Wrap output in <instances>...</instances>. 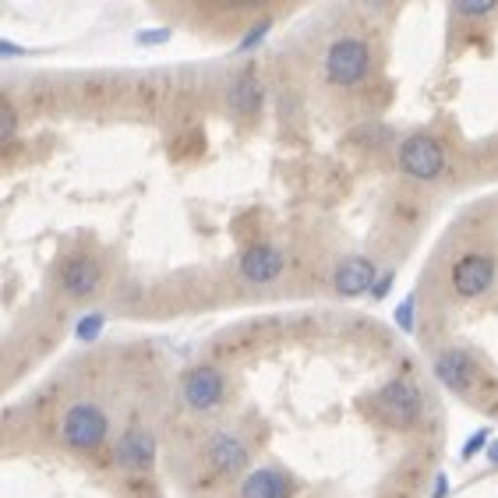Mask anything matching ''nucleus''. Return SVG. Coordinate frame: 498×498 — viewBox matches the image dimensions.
Segmentation results:
<instances>
[{"label": "nucleus", "mask_w": 498, "mask_h": 498, "mask_svg": "<svg viewBox=\"0 0 498 498\" xmlns=\"http://www.w3.org/2000/svg\"><path fill=\"white\" fill-rule=\"evenodd\" d=\"M21 53H25L21 46H14L11 39H0V57H21Z\"/></svg>", "instance_id": "23"}, {"label": "nucleus", "mask_w": 498, "mask_h": 498, "mask_svg": "<svg viewBox=\"0 0 498 498\" xmlns=\"http://www.w3.org/2000/svg\"><path fill=\"white\" fill-rule=\"evenodd\" d=\"M393 318H396V325H400L403 332H414V293L400 300V307H396V315H393Z\"/></svg>", "instance_id": "18"}, {"label": "nucleus", "mask_w": 498, "mask_h": 498, "mask_svg": "<svg viewBox=\"0 0 498 498\" xmlns=\"http://www.w3.org/2000/svg\"><path fill=\"white\" fill-rule=\"evenodd\" d=\"M495 11V0H481V4H456V14H471V18H485V14H492Z\"/></svg>", "instance_id": "20"}, {"label": "nucleus", "mask_w": 498, "mask_h": 498, "mask_svg": "<svg viewBox=\"0 0 498 498\" xmlns=\"http://www.w3.org/2000/svg\"><path fill=\"white\" fill-rule=\"evenodd\" d=\"M268 28H272L268 21H258V25H251V32L245 35V39H241V46H237V50H241V53H248L251 46H258V43L268 35Z\"/></svg>", "instance_id": "19"}, {"label": "nucleus", "mask_w": 498, "mask_h": 498, "mask_svg": "<svg viewBox=\"0 0 498 498\" xmlns=\"http://www.w3.org/2000/svg\"><path fill=\"white\" fill-rule=\"evenodd\" d=\"M170 28H142V32H135V43L138 46H160V43H170Z\"/></svg>", "instance_id": "17"}, {"label": "nucleus", "mask_w": 498, "mask_h": 498, "mask_svg": "<svg viewBox=\"0 0 498 498\" xmlns=\"http://www.w3.org/2000/svg\"><path fill=\"white\" fill-rule=\"evenodd\" d=\"M103 325H106V318H103V315H85V318L74 325V336H78L82 343H96V339H99V332H103Z\"/></svg>", "instance_id": "16"}, {"label": "nucleus", "mask_w": 498, "mask_h": 498, "mask_svg": "<svg viewBox=\"0 0 498 498\" xmlns=\"http://www.w3.org/2000/svg\"><path fill=\"white\" fill-rule=\"evenodd\" d=\"M57 279H60V290L67 297H92L99 290V283H103V268L89 254H71L60 265V276Z\"/></svg>", "instance_id": "8"}, {"label": "nucleus", "mask_w": 498, "mask_h": 498, "mask_svg": "<svg viewBox=\"0 0 498 498\" xmlns=\"http://www.w3.org/2000/svg\"><path fill=\"white\" fill-rule=\"evenodd\" d=\"M106 432H110V417L99 403L92 400H78L64 410L60 417V442L74 453H92L106 442Z\"/></svg>", "instance_id": "1"}, {"label": "nucleus", "mask_w": 498, "mask_h": 498, "mask_svg": "<svg viewBox=\"0 0 498 498\" xmlns=\"http://www.w3.org/2000/svg\"><path fill=\"white\" fill-rule=\"evenodd\" d=\"M400 170L414 181H435L446 170V149L428 135H414L400 149Z\"/></svg>", "instance_id": "3"}, {"label": "nucleus", "mask_w": 498, "mask_h": 498, "mask_svg": "<svg viewBox=\"0 0 498 498\" xmlns=\"http://www.w3.org/2000/svg\"><path fill=\"white\" fill-rule=\"evenodd\" d=\"M223 393H227V382H223L220 368H209V364L191 368L184 375V382H181V396H184V403L191 410H213V407H220Z\"/></svg>", "instance_id": "5"}, {"label": "nucleus", "mask_w": 498, "mask_h": 498, "mask_svg": "<svg viewBox=\"0 0 498 498\" xmlns=\"http://www.w3.org/2000/svg\"><path fill=\"white\" fill-rule=\"evenodd\" d=\"M435 481H439V485H435V498H446V492H449V478H446V474H439Z\"/></svg>", "instance_id": "24"}, {"label": "nucleus", "mask_w": 498, "mask_h": 498, "mask_svg": "<svg viewBox=\"0 0 498 498\" xmlns=\"http://www.w3.org/2000/svg\"><path fill=\"white\" fill-rule=\"evenodd\" d=\"M488 446H492V428H481V432H474V435L463 442L460 460H463V463H471L478 453H488Z\"/></svg>", "instance_id": "15"}, {"label": "nucleus", "mask_w": 498, "mask_h": 498, "mask_svg": "<svg viewBox=\"0 0 498 498\" xmlns=\"http://www.w3.org/2000/svg\"><path fill=\"white\" fill-rule=\"evenodd\" d=\"M488 463H492V467H498V439L492 442V446H488Z\"/></svg>", "instance_id": "25"}, {"label": "nucleus", "mask_w": 498, "mask_h": 498, "mask_svg": "<svg viewBox=\"0 0 498 498\" xmlns=\"http://www.w3.org/2000/svg\"><path fill=\"white\" fill-rule=\"evenodd\" d=\"M435 378H439L446 389H453V393H467L471 382H474V361H471V354H463V350H446V354L435 361Z\"/></svg>", "instance_id": "11"}, {"label": "nucleus", "mask_w": 498, "mask_h": 498, "mask_svg": "<svg viewBox=\"0 0 498 498\" xmlns=\"http://www.w3.org/2000/svg\"><path fill=\"white\" fill-rule=\"evenodd\" d=\"M375 407H378V414H382L389 424L410 428V424H417L424 403H421V393H417L410 382H389L385 389H378Z\"/></svg>", "instance_id": "4"}, {"label": "nucleus", "mask_w": 498, "mask_h": 498, "mask_svg": "<svg viewBox=\"0 0 498 498\" xmlns=\"http://www.w3.org/2000/svg\"><path fill=\"white\" fill-rule=\"evenodd\" d=\"M258 103H261V85H258L254 71H245L230 89V106H234V113L251 117V113H258Z\"/></svg>", "instance_id": "14"}, {"label": "nucleus", "mask_w": 498, "mask_h": 498, "mask_svg": "<svg viewBox=\"0 0 498 498\" xmlns=\"http://www.w3.org/2000/svg\"><path fill=\"white\" fill-rule=\"evenodd\" d=\"M113 463H117L121 471L145 474V471L156 463V439H152V432H145V428H131V432L117 442V449H113Z\"/></svg>", "instance_id": "9"}, {"label": "nucleus", "mask_w": 498, "mask_h": 498, "mask_svg": "<svg viewBox=\"0 0 498 498\" xmlns=\"http://www.w3.org/2000/svg\"><path fill=\"white\" fill-rule=\"evenodd\" d=\"M393 279H396L393 272H385V276H378V283H375V290H371V297H378V300H382V297L389 293V286H393Z\"/></svg>", "instance_id": "22"}, {"label": "nucleus", "mask_w": 498, "mask_h": 498, "mask_svg": "<svg viewBox=\"0 0 498 498\" xmlns=\"http://www.w3.org/2000/svg\"><path fill=\"white\" fill-rule=\"evenodd\" d=\"M14 138V110H11V103H4L0 106V142H11Z\"/></svg>", "instance_id": "21"}, {"label": "nucleus", "mask_w": 498, "mask_h": 498, "mask_svg": "<svg viewBox=\"0 0 498 498\" xmlns=\"http://www.w3.org/2000/svg\"><path fill=\"white\" fill-rule=\"evenodd\" d=\"M241 498H290V478L279 471H251L241 481Z\"/></svg>", "instance_id": "13"}, {"label": "nucleus", "mask_w": 498, "mask_h": 498, "mask_svg": "<svg viewBox=\"0 0 498 498\" xmlns=\"http://www.w3.org/2000/svg\"><path fill=\"white\" fill-rule=\"evenodd\" d=\"M209 463L216 467V474L234 478V474L245 471V463H248V449H245V442H237L234 435H216V439L209 442Z\"/></svg>", "instance_id": "12"}, {"label": "nucleus", "mask_w": 498, "mask_h": 498, "mask_svg": "<svg viewBox=\"0 0 498 498\" xmlns=\"http://www.w3.org/2000/svg\"><path fill=\"white\" fill-rule=\"evenodd\" d=\"M371 67V46L357 35H343L325 53V74L332 85H357Z\"/></svg>", "instance_id": "2"}, {"label": "nucleus", "mask_w": 498, "mask_h": 498, "mask_svg": "<svg viewBox=\"0 0 498 498\" xmlns=\"http://www.w3.org/2000/svg\"><path fill=\"white\" fill-rule=\"evenodd\" d=\"M283 272V251L272 245H254L241 258V276L248 283H272Z\"/></svg>", "instance_id": "10"}, {"label": "nucleus", "mask_w": 498, "mask_h": 498, "mask_svg": "<svg viewBox=\"0 0 498 498\" xmlns=\"http://www.w3.org/2000/svg\"><path fill=\"white\" fill-rule=\"evenodd\" d=\"M375 283H378V268H375V261L364 258V254L343 258V261L336 265V272H332V286H336V293H343V297L371 293Z\"/></svg>", "instance_id": "7"}, {"label": "nucleus", "mask_w": 498, "mask_h": 498, "mask_svg": "<svg viewBox=\"0 0 498 498\" xmlns=\"http://www.w3.org/2000/svg\"><path fill=\"white\" fill-rule=\"evenodd\" d=\"M492 283H495V261L488 258V254H463L456 265H453V290L460 293V297H481V293H488L492 290Z\"/></svg>", "instance_id": "6"}]
</instances>
